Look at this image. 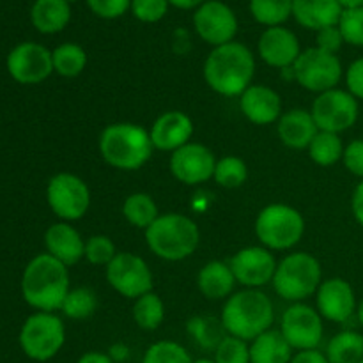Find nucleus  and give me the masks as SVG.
Wrapping results in <instances>:
<instances>
[{"label":"nucleus","mask_w":363,"mask_h":363,"mask_svg":"<svg viewBox=\"0 0 363 363\" xmlns=\"http://www.w3.org/2000/svg\"><path fill=\"white\" fill-rule=\"evenodd\" d=\"M204 80L211 91L225 98H240L255 74L254 53L243 43H227L211 50L204 60Z\"/></svg>","instance_id":"nucleus-1"},{"label":"nucleus","mask_w":363,"mask_h":363,"mask_svg":"<svg viewBox=\"0 0 363 363\" xmlns=\"http://www.w3.org/2000/svg\"><path fill=\"white\" fill-rule=\"evenodd\" d=\"M69 291V268L50 254L35 255L25 266L21 296L38 312L60 311Z\"/></svg>","instance_id":"nucleus-2"},{"label":"nucleus","mask_w":363,"mask_h":363,"mask_svg":"<svg viewBox=\"0 0 363 363\" xmlns=\"http://www.w3.org/2000/svg\"><path fill=\"white\" fill-rule=\"evenodd\" d=\"M220 321L227 335L252 342L261 333L272 330L275 311L268 294L259 289H243L227 298Z\"/></svg>","instance_id":"nucleus-3"},{"label":"nucleus","mask_w":363,"mask_h":363,"mask_svg":"<svg viewBox=\"0 0 363 363\" xmlns=\"http://www.w3.org/2000/svg\"><path fill=\"white\" fill-rule=\"evenodd\" d=\"M98 147L105 163L126 172L142 169L155 151L149 130L135 123H113L105 126L99 135Z\"/></svg>","instance_id":"nucleus-4"},{"label":"nucleus","mask_w":363,"mask_h":363,"mask_svg":"<svg viewBox=\"0 0 363 363\" xmlns=\"http://www.w3.org/2000/svg\"><path fill=\"white\" fill-rule=\"evenodd\" d=\"M145 243L156 257L169 262H179L191 257L201 243L197 223L186 215L167 213L160 215L144 230Z\"/></svg>","instance_id":"nucleus-5"},{"label":"nucleus","mask_w":363,"mask_h":363,"mask_svg":"<svg viewBox=\"0 0 363 363\" xmlns=\"http://www.w3.org/2000/svg\"><path fill=\"white\" fill-rule=\"evenodd\" d=\"M323 282L321 262L307 252L287 254L277 264L273 275V289L282 300L301 303L318 293Z\"/></svg>","instance_id":"nucleus-6"},{"label":"nucleus","mask_w":363,"mask_h":363,"mask_svg":"<svg viewBox=\"0 0 363 363\" xmlns=\"http://www.w3.org/2000/svg\"><path fill=\"white\" fill-rule=\"evenodd\" d=\"M255 236L261 247L272 252L291 250L305 234V218L289 204H268L255 218Z\"/></svg>","instance_id":"nucleus-7"},{"label":"nucleus","mask_w":363,"mask_h":363,"mask_svg":"<svg viewBox=\"0 0 363 363\" xmlns=\"http://www.w3.org/2000/svg\"><path fill=\"white\" fill-rule=\"evenodd\" d=\"M20 347L34 362H48L60 353L66 342V326L55 312H35L20 330Z\"/></svg>","instance_id":"nucleus-8"},{"label":"nucleus","mask_w":363,"mask_h":363,"mask_svg":"<svg viewBox=\"0 0 363 363\" xmlns=\"http://www.w3.org/2000/svg\"><path fill=\"white\" fill-rule=\"evenodd\" d=\"M46 202L60 222H77L91 208V190L77 174L59 172L48 181Z\"/></svg>","instance_id":"nucleus-9"},{"label":"nucleus","mask_w":363,"mask_h":363,"mask_svg":"<svg viewBox=\"0 0 363 363\" xmlns=\"http://www.w3.org/2000/svg\"><path fill=\"white\" fill-rule=\"evenodd\" d=\"M293 78L308 92H321L335 89L344 77L342 64L333 53L315 48L303 50L293 64Z\"/></svg>","instance_id":"nucleus-10"},{"label":"nucleus","mask_w":363,"mask_h":363,"mask_svg":"<svg viewBox=\"0 0 363 363\" xmlns=\"http://www.w3.org/2000/svg\"><path fill=\"white\" fill-rule=\"evenodd\" d=\"M319 131L344 133L357 124L360 116V101L346 89H330L314 99L311 108Z\"/></svg>","instance_id":"nucleus-11"},{"label":"nucleus","mask_w":363,"mask_h":363,"mask_svg":"<svg viewBox=\"0 0 363 363\" xmlns=\"http://www.w3.org/2000/svg\"><path fill=\"white\" fill-rule=\"evenodd\" d=\"M105 277L116 293L133 301L151 293L155 286V277L147 262L131 252H117L112 262L105 268Z\"/></svg>","instance_id":"nucleus-12"},{"label":"nucleus","mask_w":363,"mask_h":363,"mask_svg":"<svg viewBox=\"0 0 363 363\" xmlns=\"http://www.w3.org/2000/svg\"><path fill=\"white\" fill-rule=\"evenodd\" d=\"M325 319L318 308L307 303H293L286 308L280 321V332L294 351L319 350L325 337Z\"/></svg>","instance_id":"nucleus-13"},{"label":"nucleus","mask_w":363,"mask_h":363,"mask_svg":"<svg viewBox=\"0 0 363 363\" xmlns=\"http://www.w3.org/2000/svg\"><path fill=\"white\" fill-rule=\"evenodd\" d=\"M6 66L11 78L18 84H43L53 73L52 52L39 43H20L9 52Z\"/></svg>","instance_id":"nucleus-14"},{"label":"nucleus","mask_w":363,"mask_h":363,"mask_svg":"<svg viewBox=\"0 0 363 363\" xmlns=\"http://www.w3.org/2000/svg\"><path fill=\"white\" fill-rule=\"evenodd\" d=\"M194 27L202 41L216 48L234 41L238 34V18L227 4L208 0L195 11Z\"/></svg>","instance_id":"nucleus-15"},{"label":"nucleus","mask_w":363,"mask_h":363,"mask_svg":"<svg viewBox=\"0 0 363 363\" xmlns=\"http://www.w3.org/2000/svg\"><path fill=\"white\" fill-rule=\"evenodd\" d=\"M170 172L179 183L195 186L209 181L215 174V152L204 144L190 142L170 155Z\"/></svg>","instance_id":"nucleus-16"},{"label":"nucleus","mask_w":363,"mask_h":363,"mask_svg":"<svg viewBox=\"0 0 363 363\" xmlns=\"http://www.w3.org/2000/svg\"><path fill=\"white\" fill-rule=\"evenodd\" d=\"M277 259L272 250L264 247H247L230 257L229 266L236 282L245 289H261L273 280L277 269Z\"/></svg>","instance_id":"nucleus-17"},{"label":"nucleus","mask_w":363,"mask_h":363,"mask_svg":"<svg viewBox=\"0 0 363 363\" xmlns=\"http://www.w3.org/2000/svg\"><path fill=\"white\" fill-rule=\"evenodd\" d=\"M315 308L325 321L344 325L357 314L358 301L353 286L347 280L328 279L323 280L315 293Z\"/></svg>","instance_id":"nucleus-18"},{"label":"nucleus","mask_w":363,"mask_h":363,"mask_svg":"<svg viewBox=\"0 0 363 363\" xmlns=\"http://www.w3.org/2000/svg\"><path fill=\"white\" fill-rule=\"evenodd\" d=\"M194 131V121L190 119L188 113L181 112V110H169V112H163L162 116L156 117L151 130H149V137H151L155 149L174 152L183 145L190 144Z\"/></svg>","instance_id":"nucleus-19"},{"label":"nucleus","mask_w":363,"mask_h":363,"mask_svg":"<svg viewBox=\"0 0 363 363\" xmlns=\"http://www.w3.org/2000/svg\"><path fill=\"white\" fill-rule=\"evenodd\" d=\"M257 52L262 62L277 69H289L300 57L301 48L296 34L286 27H269L261 34Z\"/></svg>","instance_id":"nucleus-20"},{"label":"nucleus","mask_w":363,"mask_h":363,"mask_svg":"<svg viewBox=\"0 0 363 363\" xmlns=\"http://www.w3.org/2000/svg\"><path fill=\"white\" fill-rule=\"evenodd\" d=\"M240 110L252 124L268 126L282 117V98L275 89L252 84L240 96Z\"/></svg>","instance_id":"nucleus-21"},{"label":"nucleus","mask_w":363,"mask_h":363,"mask_svg":"<svg viewBox=\"0 0 363 363\" xmlns=\"http://www.w3.org/2000/svg\"><path fill=\"white\" fill-rule=\"evenodd\" d=\"M46 254L62 262L66 268L78 264L85 257V241L69 222H57L45 233Z\"/></svg>","instance_id":"nucleus-22"},{"label":"nucleus","mask_w":363,"mask_h":363,"mask_svg":"<svg viewBox=\"0 0 363 363\" xmlns=\"http://www.w3.org/2000/svg\"><path fill=\"white\" fill-rule=\"evenodd\" d=\"M318 131L311 110L305 108H293L289 112H284L277 123L279 138L289 149H308Z\"/></svg>","instance_id":"nucleus-23"},{"label":"nucleus","mask_w":363,"mask_h":363,"mask_svg":"<svg viewBox=\"0 0 363 363\" xmlns=\"http://www.w3.org/2000/svg\"><path fill=\"white\" fill-rule=\"evenodd\" d=\"M344 7L339 0H293V16L311 30H323L339 25Z\"/></svg>","instance_id":"nucleus-24"},{"label":"nucleus","mask_w":363,"mask_h":363,"mask_svg":"<svg viewBox=\"0 0 363 363\" xmlns=\"http://www.w3.org/2000/svg\"><path fill=\"white\" fill-rule=\"evenodd\" d=\"M236 284L229 262L209 261L197 273V287L208 300H227L234 294Z\"/></svg>","instance_id":"nucleus-25"},{"label":"nucleus","mask_w":363,"mask_h":363,"mask_svg":"<svg viewBox=\"0 0 363 363\" xmlns=\"http://www.w3.org/2000/svg\"><path fill=\"white\" fill-rule=\"evenodd\" d=\"M30 20L41 34H55L66 28L71 20L67 0H35L30 9Z\"/></svg>","instance_id":"nucleus-26"},{"label":"nucleus","mask_w":363,"mask_h":363,"mask_svg":"<svg viewBox=\"0 0 363 363\" xmlns=\"http://www.w3.org/2000/svg\"><path fill=\"white\" fill-rule=\"evenodd\" d=\"M294 350L280 330H268L250 342L252 363H289Z\"/></svg>","instance_id":"nucleus-27"},{"label":"nucleus","mask_w":363,"mask_h":363,"mask_svg":"<svg viewBox=\"0 0 363 363\" xmlns=\"http://www.w3.org/2000/svg\"><path fill=\"white\" fill-rule=\"evenodd\" d=\"M330 363H360L363 360V335L354 330H344L328 340L325 350Z\"/></svg>","instance_id":"nucleus-28"},{"label":"nucleus","mask_w":363,"mask_h":363,"mask_svg":"<svg viewBox=\"0 0 363 363\" xmlns=\"http://www.w3.org/2000/svg\"><path fill=\"white\" fill-rule=\"evenodd\" d=\"M123 215L128 220V223L137 229H147L152 222L160 216L158 204L155 199L144 191H135L128 195L123 204Z\"/></svg>","instance_id":"nucleus-29"},{"label":"nucleus","mask_w":363,"mask_h":363,"mask_svg":"<svg viewBox=\"0 0 363 363\" xmlns=\"http://www.w3.org/2000/svg\"><path fill=\"white\" fill-rule=\"evenodd\" d=\"M133 321L138 328L145 330V332H155L163 325V321H165V303L155 291L135 300Z\"/></svg>","instance_id":"nucleus-30"},{"label":"nucleus","mask_w":363,"mask_h":363,"mask_svg":"<svg viewBox=\"0 0 363 363\" xmlns=\"http://www.w3.org/2000/svg\"><path fill=\"white\" fill-rule=\"evenodd\" d=\"M53 71L64 78H74L84 73L87 53L77 43H62L52 52Z\"/></svg>","instance_id":"nucleus-31"},{"label":"nucleus","mask_w":363,"mask_h":363,"mask_svg":"<svg viewBox=\"0 0 363 363\" xmlns=\"http://www.w3.org/2000/svg\"><path fill=\"white\" fill-rule=\"evenodd\" d=\"M342 138L337 133H330V131H318L314 140L308 145V156L312 162L319 167H333L339 163L344 156Z\"/></svg>","instance_id":"nucleus-32"},{"label":"nucleus","mask_w":363,"mask_h":363,"mask_svg":"<svg viewBox=\"0 0 363 363\" xmlns=\"http://www.w3.org/2000/svg\"><path fill=\"white\" fill-rule=\"evenodd\" d=\"M186 330L191 339L195 340V344H199L202 350L215 351L218 347V344L227 337L222 321L215 318H206V315H199V318L190 319Z\"/></svg>","instance_id":"nucleus-33"},{"label":"nucleus","mask_w":363,"mask_h":363,"mask_svg":"<svg viewBox=\"0 0 363 363\" xmlns=\"http://www.w3.org/2000/svg\"><path fill=\"white\" fill-rule=\"evenodd\" d=\"M250 13L266 27H280L293 14V0H250Z\"/></svg>","instance_id":"nucleus-34"},{"label":"nucleus","mask_w":363,"mask_h":363,"mask_svg":"<svg viewBox=\"0 0 363 363\" xmlns=\"http://www.w3.org/2000/svg\"><path fill=\"white\" fill-rule=\"evenodd\" d=\"M96 308H98V296L94 291L91 287H77L67 293L60 311L66 318L82 321V319L91 318Z\"/></svg>","instance_id":"nucleus-35"},{"label":"nucleus","mask_w":363,"mask_h":363,"mask_svg":"<svg viewBox=\"0 0 363 363\" xmlns=\"http://www.w3.org/2000/svg\"><path fill=\"white\" fill-rule=\"evenodd\" d=\"M213 179L222 188H240L248 179V167L238 156H223L216 160Z\"/></svg>","instance_id":"nucleus-36"},{"label":"nucleus","mask_w":363,"mask_h":363,"mask_svg":"<svg viewBox=\"0 0 363 363\" xmlns=\"http://www.w3.org/2000/svg\"><path fill=\"white\" fill-rule=\"evenodd\" d=\"M142 363H194V358L176 340H158L145 350Z\"/></svg>","instance_id":"nucleus-37"},{"label":"nucleus","mask_w":363,"mask_h":363,"mask_svg":"<svg viewBox=\"0 0 363 363\" xmlns=\"http://www.w3.org/2000/svg\"><path fill=\"white\" fill-rule=\"evenodd\" d=\"M117 255L116 245L105 234H94V236L85 240V261L92 266H106L112 262V259Z\"/></svg>","instance_id":"nucleus-38"},{"label":"nucleus","mask_w":363,"mask_h":363,"mask_svg":"<svg viewBox=\"0 0 363 363\" xmlns=\"http://www.w3.org/2000/svg\"><path fill=\"white\" fill-rule=\"evenodd\" d=\"M215 363H252L250 344L238 337L227 335L215 350Z\"/></svg>","instance_id":"nucleus-39"},{"label":"nucleus","mask_w":363,"mask_h":363,"mask_svg":"<svg viewBox=\"0 0 363 363\" xmlns=\"http://www.w3.org/2000/svg\"><path fill=\"white\" fill-rule=\"evenodd\" d=\"M339 28L342 32L344 43L353 46H363V6L344 9L339 21Z\"/></svg>","instance_id":"nucleus-40"},{"label":"nucleus","mask_w":363,"mask_h":363,"mask_svg":"<svg viewBox=\"0 0 363 363\" xmlns=\"http://www.w3.org/2000/svg\"><path fill=\"white\" fill-rule=\"evenodd\" d=\"M131 13L144 23H156L169 11V0H131Z\"/></svg>","instance_id":"nucleus-41"},{"label":"nucleus","mask_w":363,"mask_h":363,"mask_svg":"<svg viewBox=\"0 0 363 363\" xmlns=\"http://www.w3.org/2000/svg\"><path fill=\"white\" fill-rule=\"evenodd\" d=\"M87 6L96 16L113 20L126 13L131 7V0H87Z\"/></svg>","instance_id":"nucleus-42"},{"label":"nucleus","mask_w":363,"mask_h":363,"mask_svg":"<svg viewBox=\"0 0 363 363\" xmlns=\"http://www.w3.org/2000/svg\"><path fill=\"white\" fill-rule=\"evenodd\" d=\"M342 162L344 167H346L353 176L360 177L363 181V138L351 140L350 144L344 147Z\"/></svg>","instance_id":"nucleus-43"},{"label":"nucleus","mask_w":363,"mask_h":363,"mask_svg":"<svg viewBox=\"0 0 363 363\" xmlns=\"http://www.w3.org/2000/svg\"><path fill=\"white\" fill-rule=\"evenodd\" d=\"M344 78H346V91L351 92L358 101H363V57L350 64Z\"/></svg>","instance_id":"nucleus-44"},{"label":"nucleus","mask_w":363,"mask_h":363,"mask_svg":"<svg viewBox=\"0 0 363 363\" xmlns=\"http://www.w3.org/2000/svg\"><path fill=\"white\" fill-rule=\"evenodd\" d=\"M315 41H318L319 50L333 53V55H337V52H339L344 45V38H342V32H340L339 25H335V27H326V28H323V30H319Z\"/></svg>","instance_id":"nucleus-45"},{"label":"nucleus","mask_w":363,"mask_h":363,"mask_svg":"<svg viewBox=\"0 0 363 363\" xmlns=\"http://www.w3.org/2000/svg\"><path fill=\"white\" fill-rule=\"evenodd\" d=\"M289 363H330V362L321 350H307V351H296Z\"/></svg>","instance_id":"nucleus-46"},{"label":"nucleus","mask_w":363,"mask_h":363,"mask_svg":"<svg viewBox=\"0 0 363 363\" xmlns=\"http://www.w3.org/2000/svg\"><path fill=\"white\" fill-rule=\"evenodd\" d=\"M351 211H353V216L358 225L363 229V181L357 184V188L353 191V197H351Z\"/></svg>","instance_id":"nucleus-47"},{"label":"nucleus","mask_w":363,"mask_h":363,"mask_svg":"<svg viewBox=\"0 0 363 363\" xmlns=\"http://www.w3.org/2000/svg\"><path fill=\"white\" fill-rule=\"evenodd\" d=\"M77 363H116L110 358L108 353H103V351H87V353L82 354L78 358Z\"/></svg>","instance_id":"nucleus-48"},{"label":"nucleus","mask_w":363,"mask_h":363,"mask_svg":"<svg viewBox=\"0 0 363 363\" xmlns=\"http://www.w3.org/2000/svg\"><path fill=\"white\" fill-rule=\"evenodd\" d=\"M108 354L113 362H124L128 357H130V347L123 342H117L113 344V346H110Z\"/></svg>","instance_id":"nucleus-49"},{"label":"nucleus","mask_w":363,"mask_h":363,"mask_svg":"<svg viewBox=\"0 0 363 363\" xmlns=\"http://www.w3.org/2000/svg\"><path fill=\"white\" fill-rule=\"evenodd\" d=\"M204 2L208 0H169L170 6L177 7V9H194V7H201Z\"/></svg>","instance_id":"nucleus-50"},{"label":"nucleus","mask_w":363,"mask_h":363,"mask_svg":"<svg viewBox=\"0 0 363 363\" xmlns=\"http://www.w3.org/2000/svg\"><path fill=\"white\" fill-rule=\"evenodd\" d=\"M339 4L344 9H353V7H362L363 0H339Z\"/></svg>","instance_id":"nucleus-51"},{"label":"nucleus","mask_w":363,"mask_h":363,"mask_svg":"<svg viewBox=\"0 0 363 363\" xmlns=\"http://www.w3.org/2000/svg\"><path fill=\"white\" fill-rule=\"evenodd\" d=\"M357 318H358V321H360V325L363 326V296H362V300L358 301V308H357Z\"/></svg>","instance_id":"nucleus-52"},{"label":"nucleus","mask_w":363,"mask_h":363,"mask_svg":"<svg viewBox=\"0 0 363 363\" xmlns=\"http://www.w3.org/2000/svg\"><path fill=\"white\" fill-rule=\"evenodd\" d=\"M194 363H215V360H211V358H199V360H194Z\"/></svg>","instance_id":"nucleus-53"},{"label":"nucleus","mask_w":363,"mask_h":363,"mask_svg":"<svg viewBox=\"0 0 363 363\" xmlns=\"http://www.w3.org/2000/svg\"><path fill=\"white\" fill-rule=\"evenodd\" d=\"M67 2H69V4H71V2H74V0H67Z\"/></svg>","instance_id":"nucleus-54"},{"label":"nucleus","mask_w":363,"mask_h":363,"mask_svg":"<svg viewBox=\"0 0 363 363\" xmlns=\"http://www.w3.org/2000/svg\"><path fill=\"white\" fill-rule=\"evenodd\" d=\"M360 363H363V360H362V362H360Z\"/></svg>","instance_id":"nucleus-55"}]
</instances>
